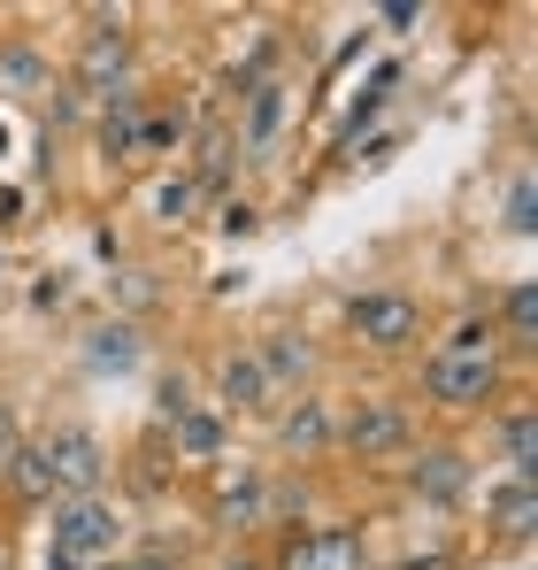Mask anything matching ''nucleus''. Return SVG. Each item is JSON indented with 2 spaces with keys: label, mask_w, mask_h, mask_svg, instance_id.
Returning <instances> with one entry per match:
<instances>
[{
  "label": "nucleus",
  "mask_w": 538,
  "mask_h": 570,
  "mask_svg": "<svg viewBox=\"0 0 538 570\" xmlns=\"http://www.w3.org/2000/svg\"><path fill=\"white\" fill-rule=\"evenodd\" d=\"M116 540H123V517H116L108 493L54 501V556H70V563H100V556H116Z\"/></svg>",
  "instance_id": "nucleus-1"
},
{
  "label": "nucleus",
  "mask_w": 538,
  "mask_h": 570,
  "mask_svg": "<svg viewBox=\"0 0 538 570\" xmlns=\"http://www.w3.org/2000/svg\"><path fill=\"white\" fill-rule=\"evenodd\" d=\"M39 463H47V485H54V501H78V493H100V478H108V448L92 440V432H54L47 448H39Z\"/></svg>",
  "instance_id": "nucleus-2"
},
{
  "label": "nucleus",
  "mask_w": 538,
  "mask_h": 570,
  "mask_svg": "<svg viewBox=\"0 0 538 570\" xmlns=\"http://www.w3.org/2000/svg\"><path fill=\"white\" fill-rule=\"evenodd\" d=\"M347 324H355V340L361 347H408L416 332H424V308L408 301V293H361L355 308H347Z\"/></svg>",
  "instance_id": "nucleus-3"
},
{
  "label": "nucleus",
  "mask_w": 538,
  "mask_h": 570,
  "mask_svg": "<svg viewBox=\"0 0 538 570\" xmlns=\"http://www.w3.org/2000/svg\"><path fill=\"white\" fill-rule=\"evenodd\" d=\"M424 385H431V401H447V409H477L492 385H500V363L492 355H431L424 363Z\"/></svg>",
  "instance_id": "nucleus-4"
},
{
  "label": "nucleus",
  "mask_w": 538,
  "mask_h": 570,
  "mask_svg": "<svg viewBox=\"0 0 538 570\" xmlns=\"http://www.w3.org/2000/svg\"><path fill=\"white\" fill-rule=\"evenodd\" d=\"M339 440L355 448L361 463H369V455H392V448L408 440V409H400V401H385V393H369V401H355V409H347Z\"/></svg>",
  "instance_id": "nucleus-5"
},
{
  "label": "nucleus",
  "mask_w": 538,
  "mask_h": 570,
  "mask_svg": "<svg viewBox=\"0 0 538 570\" xmlns=\"http://www.w3.org/2000/svg\"><path fill=\"white\" fill-rule=\"evenodd\" d=\"M355 563H361V540L347 532V524H331V532H300L292 556H285V570H355Z\"/></svg>",
  "instance_id": "nucleus-6"
},
{
  "label": "nucleus",
  "mask_w": 538,
  "mask_h": 570,
  "mask_svg": "<svg viewBox=\"0 0 538 570\" xmlns=\"http://www.w3.org/2000/svg\"><path fill=\"white\" fill-rule=\"evenodd\" d=\"M123 70H131V39H123V23H108V16H100V31L86 39V62H78V78H86L92 94H108Z\"/></svg>",
  "instance_id": "nucleus-7"
},
{
  "label": "nucleus",
  "mask_w": 538,
  "mask_h": 570,
  "mask_svg": "<svg viewBox=\"0 0 538 570\" xmlns=\"http://www.w3.org/2000/svg\"><path fill=\"white\" fill-rule=\"evenodd\" d=\"M408 485H416L424 501H461V493H469V463H461L454 448H431V455H416Z\"/></svg>",
  "instance_id": "nucleus-8"
},
{
  "label": "nucleus",
  "mask_w": 538,
  "mask_h": 570,
  "mask_svg": "<svg viewBox=\"0 0 538 570\" xmlns=\"http://www.w3.org/2000/svg\"><path fill=\"white\" fill-rule=\"evenodd\" d=\"M277 124H285V86L262 78V86H247V116H239V139L262 155L269 139H277Z\"/></svg>",
  "instance_id": "nucleus-9"
},
{
  "label": "nucleus",
  "mask_w": 538,
  "mask_h": 570,
  "mask_svg": "<svg viewBox=\"0 0 538 570\" xmlns=\"http://www.w3.org/2000/svg\"><path fill=\"white\" fill-rule=\"evenodd\" d=\"M170 424H178V448H185V455H216V448H223V416H216V409H200V401H185Z\"/></svg>",
  "instance_id": "nucleus-10"
},
{
  "label": "nucleus",
  "mask_w": 538,
  "mask_h": 570,
  "mask_svg": "<svg viewBox=\"0 0 538 570\" xmlns=\"http://www.w3.org/2000/svg\"><path fill=\"white\" fill-rule=\"evenodd\" d=\"M255 363H262V379H269V385H292V379H308V347H300L292 332H269Z\"/></svg>",
  "instance_id": "nucleus-11"
},
{
  "label": "nucleus",
  "mask_w": 538,
  "mask_h": 570,
  "mask_svg": "<svg viewBox=\"0 0 538 570\" xmlns=\"http://www.w3.org/2000/svg\"><path fill=\"white\" fill-rule=\"evenodd\" d=\"M223 401H231V409H262L269 401V379H262L255 355H231V363H223Z\"/></svg>",
  "instance_id": "nucleus-12"
},
{
  "label": "nucleus",
  "mask_w": 538,
  "mask_h": 570,
  "mask_svg": "<svg viewBox=\"0 0 538 570\" xmlns=\"http://www.w3.org/2000/svg\"><path fill=\"white\" fill-rule=\"evenodd\" d=\"M139 131H147V124H139V100H131V94H116V108H108V124H100L108 155H131V147H139Z\"/></svg>",
  "instance_id": "nucleus-13"
},
{
  "label": "nucleus",
  "mask_w": 538,
  "mask_h": 570,
  "mask_svg": "<svg viewBox=\"0 0 538 570\" xmlns=\"http://www.w3.org/2000/svg\"><path fill=\"white\" fill-rule=\"evenodd\" d=\"M500 448H508V471L531 478V463H538V432H531V416H524V409L500 424Z\"/></svg>",
  "instance_id": "nucleus-14"
},
{
  "label": "nucleus",
  "mask_w": 538,
  "mask_h": 570,
  "mask_svg": "<svg viewBox=\"0 0 538 570\" xmlns=\"http://www.w3.org/2000/svg\"><path fill=\"white\" fill-rule=\"evenodd\" d=\"M331 440V416H323V401H300L292 416H285V448H323Z\"/></svg>",
  "instance_id": "nucleus-15"
},
{
  "label": "nucleus",
  "mask_w": 538,
  "mask_h": 570,
  "mask_svg": "<svg viewBox=\"0 0 538 570\" xmlns=\"http://www.w3.org/2000/svg\"><path fill=\"white\" fill-rule=\"evenodd\" d=\"M492 509H500L508 532H531V478H508V485L492 493Z\"/></svg>",
  "instance_id": "nucleus-16"
},
{
  "label": "nucleus",
  "mask_w": 538,
  "mask_h": 570,
  "mask_svg": "<svg viewBox=\"0 0 538 570\" xmlns=\"http://www.w3.org/2000/svg\"><path fill=\"white\" fill-rule=\"evenodd\" d=\"M92 363H116V371H131L139 363V340L116 324V332H92Z\"/></svg>",
  "instance_id": "nucleus-17"
},
{
  "label": "nucleus",
  "mask_w": 538,
  "mask_h": 570,
  "mask_svg": "<svg viewBox=\"0 0 538 570\" xmlns=\"http://www.w3.org/2000/svg\"><path fill=\"white\" fill-rule=\"evenodd\" d=\"M531 224H538V186L516 178V186H508V232H531Z\"/></svg>",
  "instance_id": "nucleus-18"
},
{
  "label": "nucleus",
  "mask_w": 538,
  "mask_h": 570,
  "mask_svg": "<svg viewBox=\"0 0 538 570\" xmlns=\"http://www.w3.org/2000/svg\"><path fill=\"white\" fill-rule=\"evenodd\" d=\"M508 324H516V340H531V332H538V293H531V285L508 293Z\"/></svg>",
  "instance_id": "nucleus-19"
},
{
  "label": "nucleus",
  "mask_w": 538,
  "mask_h": 570,
  "mask_svg": "<svg viewBox=\"0 0 538 570\" xmlns=\"http://www.w3.org/2000/svg\"><path fill=\"white\" fill-rule=\"evenodd\" d=\"M16 485H23V493H54V485H47V463H39V448L16 455Z\"/></svg>",
  "instance_id": "nucleus-20"
},
{
  "label": "nucleus",
  "mask_w": 538,
  "mask_h": 570,
  "mask_svg": "<svg viewBox=\"0 0 538 570\" xmlns=\"http://www.w3.org/2000/svg\"><path fill=\"white\" fill-rule=\"evenodd\" d=\"M16 455H23V424L16 409H0V471H16Z\"/></svg>",
  "instance_id": "nucleus-21"
},
{
  "label": "nucleus",
  "mask_w": 538,
  "mask_h": 570,
  "mask_svg": "<svg viewBox=\"0 0 538 570\" xmlns=\"http://www.w3.org/2000/svg\"><path fill=\"white\" fill-rule=\"evenodd\" d=\"M162 216H192V186H162Z\"/></svg>",
  "instance_id": "nucleus-22"
},
{
  "label": "nucleus",
  "mask_w": 538,
  "mask_h": 570,
  "mask_svg": "<svg viewBox=\"0 0 538 570\" xmlns=\"http://www.w3.org/2000/svg\"><path fill=\"white\" fill-rule=\"evenodd\" d=\"M116 570H162V563H116Z\"/></svg>",
  "instance_id": "nucleus-23"
},
{
  "label": "nucleus",
  "mask_w": 538,
  "mask_h": 570,
  "mask_svg": "<svg viewBox=\"0 0 538 570\" xmlns=\"http://www.w3.org/2000/svg\"><path fill=\"white\" fill-rule=\"evenodd\" d=\"M416 570H447V563H439V556H431V563H416Z\"/></svg>",
  "instance_id": "nucleus-24"
},
{
  "label": "nucleus",
  "mask_w": 538,
  "mask_h": 570,
  "mask_svg": "<svg viewBox=\"0 0 538 570\" xmlns=\"http://www.w3.org/2000/svg\"><path fill=\"white\" fill-rule=\"evenodd\" d=\"M231 570H255V563H231Z\"/></svg>",
  "instance_id": "nucleus-25"
}]
</instances>
